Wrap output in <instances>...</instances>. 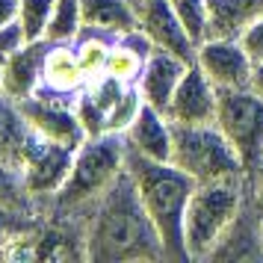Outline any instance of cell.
Wrapping results in <instances>:
<instances>
[{"label":"cell","instance_id":"obj_10","mask_svg":"<svg viewBox=\"0 0 263 263\" xmlns=\"http://www.w3.org/2000/svg\"><path fill=\"white\" fill-rule=\"evenodd\" d=\"M216 109H219V89L207 80V74L195 62H190L172 95L166 116L175 124H216Z\"/></svg>","mask_w":263,"mask_h":263},{"label":"cell","instance_id":"obj_18","mask_svg":"<svg viewBox=\"0 0 263 263\" xmlns=\"http://www.w3.org/2000/svg\"><path fill=\"white\" fill-rule=\"evenodd\" d=\"M83 24L109 39L127 36L139 30V6L136 0H83Z\"/></svg>","mask_w":263,"mask_h":263},{"label":"cell","instance_id":"obj_4","mask_svg":"<svg viewBox=\"0 0 263 263\" xmlns=\"http://www.w3.org/2000/svg\"><path fill=\"white\" fill-rule=\"evenodd\" d=\"M249 201V180L198 183L183 216V242L190 260H207L216 242L225 237L234 219Z\"/></svg>","mask_w":263,"mask_h":263},{"label":"cell","instance_id":"obj_24","mask_svg":"<svg viewBox=\"0 0 263 263\" xmlns=\"http://www.w3.org/2000/svg\"><path fill=\"white\" fill-rule=\"evenodd\" d=\"M172 9L178 12L180 24L186 27V33L195 45H201L207 39V27H210V3L207 0H168Z\"/></svg>","mask_w":263,"mask_h":263},{"label":"cell","instance_id":"obj_9","mask_svg":"<svg viewBox=\"0 0 263 263\" xmlns=\"http://www.w3.org/2000/svg\"><path fill=\"white\" fill-rule=\"evenodd\" d=\"M195 65L207 74V80L225 92V89H242L251 86L254 62L239 45V39H222V36H207L195 48Z\"/></svg>","mask_w":263,"mask_h":263},{"label":"cell","instance_id":"obj_22","mask_svg":"<svg viewBox=\"0 0 263 263\" xmlns=\"http://www.w3.org/2000/svg\"><path fill=\"white\" fill-rule=\"evenodd\" d=\"M112 42L116 39L104 36V33H95V30H83L80 39L74 42V50H77V60H80V68L89 80H95L107 71V60L109 50H112Z\"/></svg>","mask_w":263,"mask_h":263},{"label":"cell","instance_id":"obj_12","mask_svg":"<svg viewBox=\"0 0 263 263\" xmlns=\"http://www.w3.org/2000/svg\"><path fill=\"white\" fill-rule=\"evenodd\" d=\"M127 151L157 160V163H172V145H175V124L166 112L154 109L151 104H142L139 116L130 127L124 130Z\"/></svg>","mask_w":263,"mask_h":263},{"label":"cell","instance_id":"obj_17","mask_svg":"<svg viewBox=\"0 0 263 263\" xmlns=\"http://www.w3.org/2000/svg\"><path fill=\"white\" fill-rule=\"evenodd\" d=\"M89 77L80 68L74 42H60L53 45L45 57V71H42V89L39 92H50V95H65V98H77L86 89Z\"/></svg>","mask_w":263,"mask_h":263},{"label":"cell","instance_id":"obj_32","mask_svg":"<svg viewBox=\"0 0 263 263\" xmlns=\"http://www.w3.org/2000/svg\"><path fill=\"white\" fill-rule=\"evenodd\" d=\"M251 89H254L257 95H263V62L254 65V74H251Z\"/></svg>","mask_w":263,"mask_h":263},{"label":"cell","instance_id":"obj_30","mask_svg":"<svg viewBox=\"0 0 263 263\" xmlns=\"http://www.w3.org/2000/svg\"><path fill=\"white\" fill-rule=\"evenodd\" d=\"M249 195H251V201H254V207L263 213V166L257 168V175L249 180Z\"/></svg>","mask_w":263,"mask_h":263},{"label":"cell","instance_id":"obj_3","mask_svg":"<svg viewBox=\"0 0 263 263\" xmlns=\"http://www.w3.org/2000/svg\"><path fill=\"white\" fill-rule=\"evenodd\" d=\"M127 168V139L124 133H101L89 136L74 151L71 175L60 195L45 207V213L77 216L86 219V210L124 175Z\"/></svg>","mask_w":263,"mask_h":263},{"label":"cell","instance_id":"obj_11","mask_svg":"<svg viewBox=\"0 0 263 263\" xmlns=\"http://www.w3.org/2000/svg\"><path fill=\"white\" fill-rule=\"evenodd\" d=\"M139 30L154 42V48L178 53L180 60H195V42L190 39L186 27L180 24L178 12L172 9L168 0H139Z\"/></svg>","mask_w":263,"mask_h":263},{"label":"cell","instance_id":"obj_27","mask_svg":"<svg viewBox=\"0 0 263 263\" xmlns=\"http://www.w3.org/2000/svg\"><path fill=\"white\" fill-rule=\"evenodd\" d=\"M0 204H6V207H30V204H36L27 195L21 168L9 166L3 160H0Z\"/></svg>","mask_w":263,"mask_h":263},{"label":"cell","instance_id":"obj_2","mask_svg":"<svg viewBox=\"0 0 263 263\" xmlns=\"http://www.w3.org/2000/svg\"><path fill=\"white\" fill-rule=\"evenodd\" d=\"M127 172L139 190V198L148 216L154 219L157 231H160L166 260H190L186 242H183V216H186V204L198 180L190 178L175 163L145 160L133 151H127Z\"/></svg>","mask_w":263,"mask_h":263},{"label":"cell","instance_id":"obj_14","mask_svg":"<svg viewBox=\"0 0 263 263\" xmlns=\"http://www.w3.org/2000/svg\"><path fill=\"white\" fill-rule=\"evenodd\" d=\"M186 68H190V62L180 60L178 53L154 48L151 57L145 60V68L139 74V80H136L139 92H142V101L151 104L154 109H160V112H166L168 104H172V95H175V89L180 83V77L186 74Z\"/></svg>","mask_w":263,"mask_h":263},{"label":"cell","instance_id":"obj_13","mask_svg":"<svg viewBox=\"0 0 263 263\" xmlns=\"http://www.w3.org/2000/svg\"><path fill=\"white\" fill-rule=\"evenodd\" d=\"M207 260H263V213L254 207L251 195Z\"/></svg>","mask_w":263,"mask_h":263},{"label":"cell","instance_id":"obj_19","mask_svg":"<svg viewBox=\"0 0 263 263\" xmlns=\"http://www.w3.org/2000/svg\"><path fill=\"white\" fill-rule=\"evenodd\" d=\"M30 142H33V127L27 124L21 104L0 92V160L21 168Z\"/></svg>","mask_w":263,"mask_h":263},{"label":"cell","instance_id":"obj_1","mask_svg":"<svg viewBox=\"0 0 263 263\" xmlns=\"http://www.w3.org/2000/svg\"><path fill=\"white\" fill-rule=\"evenodd\" d=\"M86 260L95 263L166 260L160 231L145 210L139 190H136L127 168L86 210Z\"/></svg>","mask_w":263,"mask_h":263},{"label":"cell","instance_id":"obj_20","mask_svg":"<svg viewBox=\"0 0 263 263\" xmlns=\"http://www.w3.org/2000/svg\"><path fill=\"white\" fill-rule=\"evenodd\" d=\"M210 27L207 36L239 39L257 18H263V0H207Z\"/></svg>","mask_w":263,"mask_h":263},{"label":"cell","instance_id":"obj_23","mask_svg":"<svg viewBox=\"0 0 263 263\" xmlns=\"http://www.w3.org/2000/svg\"><path fill=\"white\" fill-rule=\"evenodd\" d=\"M145 57L142 50H136L133 45H127L124 39H116L112 42V50H109V60H107V71L109 77H116V80H121V83L133 86L136 80H139V74H142L145 68Z\"/></svg>","mask_w":263,"mask_h":263},{"label":"cell","instance_id":"obj_25","mask_svg":"<svg viewBox=\"0 0 263 263\" xmlns=\"http://www.w3.org/2000/svg\"><path fill=\"white\" fill-rule=\"evenodd\" d=\"M50 12H53V0H18V21L30 42L45 39Z\"/></svg>","mask_w":263,"mask_h":263},{"label":"cell","instance_id":"obj_16","mask_svg":"<svg viewBox=\"0 0 263 263\" xmlns=\"http://www.w3.org/2000/svg\"><path fill=\"white\" fill-rule=\"evenodd\" d=\"M127 83H121L109 74H101L95 80H89L86 89L74 98V107H77V116L83 121L86 136H101L107 133V119L112 107L119 104V98L124 95Z\"/></svg>","mask_w":263,"mask_h":263},{"label":"cell","instance_id":"obj_34","mask_svg":"<svg viewBox=\"0 0 263 263\" xmlns=\"http://www.w3.org/2000/svg\"><path fill=\"white\" fill-rule=\"evenodd\" d=\"M136 3H139V0H136Z\"/></svg>","mask_w":263,"mask_h":263},{"label":"cell","instance_id":"obj_26","mask_svg":"<svg viewBox=\"0 0 263 263\" xmlns=\"http://www.w3.org/2000/svg\"><path fill=\"white\" fill-rule=\"evenodd\" d=\"M142 92H139V86L133 83L124 89V95L119 98V104L112 107V112H109L107 119V133H124L127 127H130L133 121H136V116H139V109H142Z\"/></svg>","mask_w":263,"mask_h":263},{"label":"cell","instance_id":"obj_28","mask_svg":"<svg viewBox=\"0 0 263 263\" xmlns=\"http://www.w3.org/2000/svg\"><path fill=\"white\" fill-rule=\"evenodd\" d=\"M27 42H30V39H27L24 27H21L18 18L9 21V24H3V27H0V62H6L12 53H18Z\"/></svg>","mask_w":263,"mask_h":263},{"label":"cell","instance_id":"obj_8","mask_svg":"<svg viewBox=\"0 0 263 263\" xmlns=\"http://www.w3.org/2000/svg\"><path fill=\"white\" fill-rule=\"evenodd\" d=\"M24 109L27 124L33 127L36 136H45L50 142L68 145V148H80L89 139L83 130V121L77 116L74 98L65 95H50V92H36L27 101H18Z\"/></svg>","mask_w":263,"mask_h":263},{"label":"cell","instance_id":"obj_21","mask_svg":"<svg viewBox=\"0 0 263 263\" xmlns=\"http://www.w3.org/2000/svg\"><path fill=\"white\" fill-rule=\"evenodd\" d=\"M83 30H86L83 0H53V12H50L45 39L53 42V45H60V42H77Z\"/></svg>","mask_w":263,"mask_h":263},{"label":"cell","instance_id":"obj_29","mask_svg":"<svg viewBox=\"0 0 263 263\" xmlns=\"http://www.w3.org/2000/svg\"><path fill=\"white\" fill-rule=\"evenodd\" d=\"M239 45L246 48V53L251 57V62L257 65V62H263V18H257L254 24L239 36Z\"/></svg>","mask_w":263,"mask_h":263},{"label":"cell","instance_id":"obj_31","mask_svg":"<svg viewBox=\"0 0 263 263\" xmlns=\"http://www.w3.org/2000/svg\"><path fill=\"white\" fill-rule=\"evenodd\" d=\"M18 18V0H0V27Z\"/></svg>","mask_w":263,"mask_h":263},{"label":"cell","instance_id":"obj_5","mask_svg":"<svg viewBox=\"0 0 263 263\" xmlns=\"http://www.w3.org/2000/svg\"><path fill=\"white\" fill-rule=\"evenodd\" d=\"M172 163L198 183L249 180L246 163L239 160L237 148L228 142V136L216 124H175Z\"/></svg>","mask_w":263,"mask_h":263},{"label":"cell","instance_id":"obj_15","mask_svg":"<svg viewBox=\"0 0 263 263\" xmlns=\"http://www.w3.org/2000/svg\"><path fill=\"white\" fill-rule=\"evenodd\" d=\"M50 50L48 39L39 42H27L24 48L12 53L3 62V83L0 92L15 98V101H27L42 89V71H45V57Z\"/></svg>","mask_w":263,"mask_h":263},{"label":"cell","instance_id":"obj_7","mask_svg":"<svg viewBox=\"0 0 263 263\" xmlns=\"http://www.w3.org/2000/svg\"><path fill=\"white\" fill-rule=\"evenodd\" d=\"M71 166H74V148L50 142L45 136L33 133V142L27 148L24 160H21V178H24L27 195L39 207H48L65 186V180L71 175Z\"/></svg>","mask_w":263,"mask_h":263},{"label":"cell","instance_id":"obj_33","mask_svg":"<svg viewBox=\"0 0 263 263\" xmlns=\"http://www.w3.org/2000/svg\"><path fill=\"white\" fill-rule=\"evenodd\" d=\"M0 83H3V62H0Z\"/></svg>","mask_w":263,"mask_h":263},{"label":"cell","instance_id":"obj_6","mask_svg":"<svg viewBox=\"0 0 263 263\" xmlns=\"http://www.w3.org/2000/svg\"><path fill=\"white\" fill-rule=\"evenodd\" d=\"M216 127L237 148L251 180L263 166V95H257L251 86L219 92Z\"/></svg>","mask_w":263,"mask_h":263}]
</instances>
